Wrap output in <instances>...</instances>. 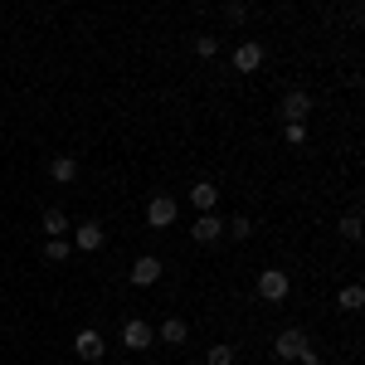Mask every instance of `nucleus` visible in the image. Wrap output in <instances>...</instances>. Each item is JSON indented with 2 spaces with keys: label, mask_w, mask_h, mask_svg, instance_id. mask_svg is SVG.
I'll return each instance as SVG.
<instances>
[{
  "label": "nucleus",
  "mask_w": 365,
  "mask_h": 365,
  "mask_svg": "<svg viewBox=\"0 0 365 365\" xmlns=\"http://www.w3.org/2000/svg\"><path fill=\"white\" fill-rule=\"evenodd\" d=\"M282 137H287V146H302V141H307V122H287Z\"/></svg>",
  "instance_id": "6ab92c4d"
},
{
  "label": "nucleus",
  "mask_w": 365,
  "mask_h": 365,
  "mask_svg": "<svg viewBox=\"0 0 365 365\" xmlns=\"http://www.w3.org/2000/svg\"><path fill=\"white\" fill-rule=\"evenodd\" d=\"M205 365H234V346H210V356H205Z\"/></svg>",
  "instance_id": "f3484780"
},
{
  "label": "nucleus",
  "mask_w": 365,
  "mask_h": 365,
  "mask_svg": "<svg viewBox=\"0 0 365 365\" xmlns=\"http://www.w3.org/2000/svg\"><path fill=\"white\" fill-rule=\"evenodd\" d=\"M151 341H156V331H151V327H146L141 317H132V322L122 327V346H127V351H146Z\"/></svg>",
  "instance_id": "39448f33"
},
{
  "label": "nucleus",
  "mask_w": 365,
  "mask_h": 365,
  "mask_svg": "<svg viewBox=\"0 0 365 365\" xmlns=\"http://www.w3.org/2000/svg\"><path fill=\"white\" fill-rule=\"evenodd\" d=\"M73 351H78V361H103V331H78V341H73Z\"/></svg>",
  "instance_id": "6e6552de"
},
{
  "label": "nucleus",
  "mask_w": 365,
  "mask_h": 365,
  "mask_svg": "<svg viewBox=\"0 0 365 365\" xmlns=\"http://www.w3.org/2000/svg\"><path fill=\"white\" fill-rule=\"evenodd\" d=\"M307 113H312V98L302 93V88H292V93L282 98V117H287V122H302Z\"/></svg>",
  "instance_id": "1a4fd4ad"
},
{
  "label": "nucleus",
  "mask_w": 365,
  "mask_h": 365,
  "mask_svg": "<svg viewBox=\"0 0 365 365\" xmlns=\"http://www.w3.org/2000/svg\"><path fill=\"white\" fill-rule=\"evenodd\" d=\"M302 365H322V356L317 351H302Z\"/></svg>",
  "instance_id": "4be33fe9"
},
{
  "label": "nucleus",
  "mask_w": 365,
  "mask_h": 365,
  "mask_svg": "<svg viewBox=\"0 0 365 365\" xmlns=\"http://www.w3.org/2000/svg\"><path fill=\"white\" fill-rule=\"evenodd\" d=\"M341 239H351V244L361 239V215H346V220H341Z\"/></svg>",
  "instance_id": "412c9836"
},
{
  "label": "nucleus",
  "mask_w": 365,
  "mask_h": 365,
  "mask_svg": "<svg viewBox=\"0 0 365 365\" xmlns=\"http://www.w3.org/2000/svg\"><path fill=\"white\" fill-rule=\"evenodd\" d=\"M195 54L200 58H215V54H220V39H215V34H195Z\"/></svg>",
  "instance_id": "a211bd4d"
},
{
  "label": "nucleus",
  "mask_w": 365,
  "mask_h": 365,
  "mask_svg": "<svg viewBox=\"0 0 365 365\" xmlns=\"http://www.w3.org/2000/svg\"><path fill=\"white\" fill-rule=\"evenodd\" d=\"M185 336H190V331H185L180 317H166V322H161V341H166V346H185Z\"/></svg>",
  "instance_id": "2eb2a0df"
},
{
  "label": "nucleus",
  "mask_w": 365,
  "mask_h": 365,
  "mask_svg": "<svg viewBox=\"0 0 365 365\" xmlns=\"http://www.w3.org/2000/svg\"><path fill=\"white\" fill-rule=\"evenodd\" d=\"M161 273H166V268H161V258H156V253H141L137 263H132V282H137V287L161 282Z\"/></svg>",
  "instance_id": "20e7f679"
},
{
  "label": "nucleus",
  "mask_w": 365,
  "mask_h": 365,
  "mask_svg": "<svg viewBox=\"0 0 365 365\" xmlns=\"http://www.w3.org/2000/svg\"><path fill=\"white\" fill-rule=\"evenodd\" d=\"M258 63H263V44H258V39H244V44L234 49V68H239V73H253Z\"/></svg>",
  "instance_id": "0eeeda50"
},
{
  "label": "nucleus",
  "mask_w": 365,
  "mask_h": 365,
  "mask_svg": "<svg viewBox=\"0 0 365 365\" xmlns=\"http://www.w3.org/2000/svg\"><path fill=\"white\" fill-rule=\"evenodd\" d=\"M336 302H341V312H361L365 307V287L361 282H346V287L336 292Z\"/></svg>",
  "instance_id": "f8f14e48"
},
{
  "label": "nucleus",
  "mask_w": 365,
  "mask_h": 365,
  "mask_svg": "<svg viewBox=\"0 0 365 365\" xmlns=\"http://www.w3.org/2000/svg\"><path fill=\"white\" fill-rule=\"evenodd\" d=\"M175 215H180L175 195H156L151 205H146V225H151V229H170V225H175Z\"/></svg>",
  "instance_id": "7ed1b4c3"
},
{
  "label": "nucleus",
  "mask_w": 365,
  "mask_h": 365,
  "mask_svg": "<svg viewBox=\"0 0 365 365\" xmlns=\"http://www.w3.org/2000/svg\"><path fill=\"white\" fill-rule=\"evenodd\" d=\"M249 234H253L249 215H234V220H229V239H249Z\"/></svg>",
  "instance_id": "aec40b11"
},
{
  "label": "nucleus",
  "mask_w": 365,
  "mask_h": 365,
  "mask_svg": "<svg viewBox=\"0 0 365 365\" xmlns=\"http://www.w3.org/2000/svg\"><path fill=\"white\" fill-rule=\"evenodd\" d=\"M225 234V225H220V215H200L195 229H190V239H200V244H215Z\"/></svg>",
  "instance_id": "9b49d317"
},
{
  "label": "nucleus",
  "mask_w": 365,
  "mask_h": 365,
  "mask_svg": "<svg viewBox=\"0 0 365 365\" xmlns=\"http://www.w3.org/2000/svg\"><path fill=\"white\" fill-rule=\"evenodd\" d=\"M190 205H195L200 215H215V205H220V185H215V180H195V185H190Z\"/></svg>",
  "instance_id": "423d86ee"
},
{
  "label": "nucleus",
  "mask_w": 365,
  "mask_h": 365,
  "mask_svg": "<svg viewBox=\"0 0 365 365\" xmlns=\"http://www.w3.org/2000/svg\"><path fill=\"white\" fill-rule=\"evenodd\" d=\"M117 365H132V361H117Z\"/></svg>",
  "instance_id": "5701e85b"
},
{
  "label": "nucleus",
  "mask_w": 365,
  "mask_h": 365,
  "mask_svg": "<svg viewBox=\"0 0 365 365\" xmlns=\"http://www.w3.org/2000/svg\"><path fill=\"white\" fill-rule=\"evenodd\" d=\"M287 292H292V278H287L282 268H263V273H258V297H263V302H282Z\"/></svg>",
  "instance_id": "f257e3e1"
},
{
  "label": "nucleus",
  "mask_w": 365,
  "mask_h": 365,
  "mask_svg": "<svg viewBox=\"0 0 365 365\" xmlns=\"http://www.w3.org/2000/svg\"><path fill=\"white\" fill-rule=\"evenodd\" d=\"M44 234L49 239H68V215L63 210H44Z\"/></svg>",
  "instance_id": "4468645a"
},
{
  "label": "nucleus",
  "mask_w": 365,
  "mask_h": 365,
  "mask_svg": "<svg viewBox=\"0 0 365 365\" xmlns=\"http://www.w3.org/2000/svg\"><path fill=\"white\" fill-rule=\"evenodd\" d=\"M68 253H73V244H68V239H49V244H44V258H49V263H63Z\"/></svg>",
  "instance_id": "dca6fc26"
},
{
  "label": "nucleus",
  "mask_w": 365,
  "mask_h": 365,
  "mask_svg": "<svg viewBox=\"0 0 365 365\" xmlns=\"http://www.w3.org/2000/svg\"><path fill=\"white\" fill-rule=\"evenodd\" d=\"M302 351H312L307 331H297V327L278 331V341H273V356H278V361H302Z\"/></svg>",
  "instance_id": "f03ea898"
},
{
  "label": "nucleus",
  "mask_w": 365,
  "mask_h": 365,
  "mask_svg": "<svg viewBox=\"0 0 365 365\" xmlns=\"http://www.w3.org/2000/svg\"><path fill=\"white\" fill-rule=\"evenodd\" d=\"M73 244H78L83 253L103 249V225H98V220H88V225H78V229H73Z\"/></svg>",
  "instance_id": "9d476101"
},
{
  "label": "nucleus",
  "mask_w": 365,
  "mask_h": 365,
  "mask_svg": "<svg viewBox=\"0 0 365 365\" xmlns=\"http://www.w3.org/2000/svg\"><path fill=\"white\" fill-rule=\"evenodd\" d=\"M49 175H54L58 185H68V180H78V161L73 156H54L49 161Z\"/></svg>",
  "instance_id": "ddd939ff"
}]
</instances>
